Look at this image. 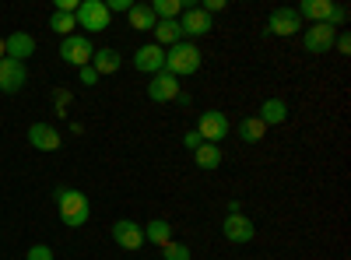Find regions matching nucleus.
<instances>
[{
    "mask_svg": "<svg viewBox=\"0 0 351 260\" xmlns=\"http://www.w3.org/2000/svg\"><path fill=\"white\" fill-rule=\"evenodd\" d=\"M56 197V211H60V222L67 228H81L88 225V218H92V204H88V197L74 187H60L53 193Z\"/></svg>",
    "mask_w": 351,
    "mask_h": 260,
    "instance_id": "obj_1",
    "label": "nucleus"
},
{
    "mask_svg": "<svg viewBox=\"0 0 351 260\" xmlns=\"http://www.w3.org/2000/svg\"><path fill=\"white\" fill-rule=\"evenodd\" d=\"M200 64H204V53L193 43H186V39L176 43L172 49H165V71L172 78H190V74L200 71Z\"/></svg>",
    "mask_w": 351,
    "mask_h": 260,
    "instance_id": "obj_2",
    "label": "nucleus"
},
{
    "mask_svg": "<svg viewBox=\"0 0 351 260\" xmlns=\"http://www.w3.org/2000/svg\"><path fill=\"white\" fill-rule=\"evenodd\" d=\"M74 18H77V28H84L88 36L106 32V28L112 25V14H109V8H106V0H81Z\"/></svg>",
    "mask_w": 351,
    "mask_h": 260,
    "instance_id": "obj_3",
    "label": "nucleus"
},
{
    "mask_svg": "<svg viewBox=\"0 0 351 260\" xmlns=\"http://www.w3.org/2000/svg\"><path fill=\"white\" fill-rule=\"evenodd\" d=\"M193 130L204 137V144H221L228 137L232 123H228V117H225L221 109H208V113H200V120H197Z\"/></svg>",
    "mask_w": 351,
    "mask_h": 260,
    "instance_id": "obj_4",
    "label": "nucleus"
},
{
    "mask_svg": "<svg viewBox=\"0 0 351 260\" xmlns=\"http://www.w3.org/2000/svg\"><path fill=\"white\" fill-rule=\"evenodd\" d=\"M334 39H337V28H334V25H327V21L309 25L306 32H302V46H306V53H313V56L330 53V49H334Z\"/></svg>",
    "mask_w": 351,
    "mask_h": 260,
    "instance_id": "obj_5",
    "label": "nucleus"
},
{
    "mask_svg": "<svg viewBox=\"0 0 351 260\" xmlns=\"http://www.w3.org/2000/svg\"><path fill=\"white\" fill-rule=\"evenodd\" d=\"M92 53H95V43L88 36H77V32L60 43V56L71 67H88V64H92Z\"/></svg>",
    "mask_w": 351,
    "mask_h": 260,
    "instance_id": "obj_6",
    "label": "nucleus"
},
{
    "mask_svg": "<svg viewBox=\"0 0 351 260\" xmlns=\"http://www.w3.org/2000/svg\"><path fill=\"white\" fill-rule=\"evenodd\" d=\"M180 28H183V39L193 43V39H200V36L211 32V28H215V18H211L208 11H200V8H183Z\"/></svg>",
    "mask_w": 351,
    "mask_h": 260,
    "instance_id": "obj_7",
    "label": "nucleus"
},
{
    "mask_svg": "<svg viewBox=\"0 0 351 260\" xmlns=\"http://www.w3.org/2000/svg\"><path fill=\"white\" fill-rule=\"evenodd\" d=\"M267 32H271V36H281V39L302 32V18H299V11H295V8H274L271 18H267Z\"/></svg>",
    "mask_w": 351,
    "mask_h": 260,
    "instance_id": "obj_8",
    "label": "nucleus"
},
{
    "mask_svg": "<svg viewBox=\"0 0 351 260\" xmlns=\"http://www.w3.org/2000/svg\"><path fill=\"white\" fill-rule=\"evenodd\" d=\"M112 239H116V246L137 253L144 246V225H137L134 218H116L112 222Z\"/></svg>",
    "mask_w": 351,
    "mask_h": 260,
    "instance_id": "obj_9",
    "label": "nucleus"
},
{
    "mask_svg": "<svg viewBox=\"0 0 351 260\" xmlns=\"http://www.w3.org/2000/svg\"><path fill=\"white\" fill-rule=\"evenodd\" d=\"M134 71H141V74H158V71H165V49L162 46H155V43H144V46H137L134 49Z\"/></svg>",
    "mask_w": 351,
    "mask_h": 260,
    "instance_id": "obj_10",
    "label": "nucleus"
},
{
    "mask_svg": "<svg viewBox=\"0 0 351 260\" xmlns=\"http://www.w3.org/2000/svg\"><path fill=\"white\" fill-rule=\"evenodd\" d=\"M180 92H183L180 78H172L169 71H158L148 81V99L152 102H176V95H180Z\"/></svg>",
    "mask_w": 351,
    "mask_h": 260,
    "instance_id": "obj_11",
    "label": "nucleus"
},
{
    "mask_svg": "<svg viewBox=\"0 0 351 260\" xmlns=\"http://www.w3.org/2000/svg\"><path fill=\"white\" fill-rule=\"evenodd\" d=\"M221 236L228 239V243H250L253 236H256V225H253V218L250 215H225V222H221Z\"/></svg>",
    "mask_w": 351,
    "mask_h": 260,
    "instance_id": "obj_12",
    "label": "nucleus"
},
{
    "mask_svg": "<svg viewBox=\"0 0 351 260\" xmlns=\"http://www.w3.org/2000/svg\"><path fill=\"white\" fill-rule=\"evenodd\" d=\"M25 81H28V71H25V64H18V60H0V92L4 95H18L21 88H25Z\"/></svg>",
    "mask_w": 351,
    "mask_h": 260,
    "instance_id": "obj_13",
    "label": "nucleus"
},
{
    "mask_svg": "<svg viewBox=\"0 0 351 260\" xmlns=\"http://www.w3.org/2000/svg\"><path fill=\"white\" fill-rule=\"evenodd\" d=\"M28 144H32L36 152H60V130L49 127V123H32L28 127Z\"/></svg>",
    "mask_w": 351,
    "mask_h": 260,
    "instance_id": "obj_14",
    "label": "nucleus"
},
{
    "mask_svg": "<svg viewBox=\"0 0 351 260\" xmlns=\"http://www.w3.org/2000/svg\"><path fill=\"white\" fill-rule=\"evenodd\" d=\"M32 53H36V39L28 36V32L4 36V56H8V60H18V64H25Z\"/></svg>",
    "mask_w": 351,
    "mask_h": 260,
    "instance_id": "obj_15",
    "label": "nucleus"
},
{
    "mask_svg": "<svg viewBox=\"0 0 351 260\" xmlns=\"http://www.w3.org/2000/svg\"><path fill=\"white\" fill-rule=\"evenodd\" d=\"M88 67H92L99 78H106V74H116V71L123 67V56H120V49L102 46V49H95V53H92V64H88Z\"/></svg>",
    "mask_w": 351,
    "mask_h": 260,
    "instance_id": "obj_16",
    "label": "nucleus"
},
{
    "mask_svg": "<svg viewBox=\"0 0 351 260\" xmlns=\"http://www.w3.org/2000/svg\"><path fill=\"white\" fill-rule=\"evenodd\" d=\"M256 117H260L263 127H278V123L288 120V102H285V99H263V106H260Z\"/></svg>",
    "mask_w": 351,
    "mask_h": 260,
    "instance_id": "obj_17",
    "label": "nucleus"
},
{
    "mask_svg": "<svg viewBox=\"0 0 351 260\" xmlns=\"http://www.w3.org/2000/svg\"><path fill=\"white\" fill-rule=\"evenodd\" d=\"M299 18H309L313 25L327 21L330 25V14H334V0H302V8H295Z\"/></svg>",
    "mask_w": 351,
    "mask_h": 260,
    "instance_id": "obj_18",
    "label": "nucleus"
},
{
    "mask_svg": "<svg viewBox=\"0 0 351 260\" xmlns=\"http://www.w3.org/2000/svg\"><path fill=\"white\" fill-rule=\"evenodd\" d=\"M127 21H130L134 32H152V28L158 25V18H155L152 4H134V8L127 11Z\"/></svg>",
    "mask_w": 351,
    "mask_h": 260,
    "instance_id": "obj_19",
    "label": "nucleus"
},
{
    "mask_svg": "<svg viewBox=\"0 0 351 260\" xmlns=\"http://www.w3.org/2000/svg\"><path fill=\"white\" fill-rule=\"evenodd\" d=\"M152 32H155V46H162V49H172L176 43H183V28H180V21H158Z\"/></svg>",
    "mask_w": 351,
    "mask_h": 260,
    "instance_id": "obj_20",
    "label": "nucleus"
},
{
    "mask_svg": "<svg viewBox=\"0 0 351 260\" xmlns=\"http://www.w3.org/2000/svg\"><path fill=\"white\" fill-rule=\"evenodd\" d=\"M144 243H155L162 250L165 243H172V225L165 218H152L148 225H144Z\"/></svg>",
    "mask_w": 351,
    "mask_h": 260,
    "instance_id": "obj_21",
    "label": "nucleus"
},
{
    "mask_svg": "<svg viewBox=\"0 0 351 260\" xmlns=\"http://www.w3.org/2000/svg\"><path fill=\"white\" fill-rule=\"evenodd\" d=\"M193 162H197V169H218L221 165V144H200L193 152Z\"/></svg>",
    "mask_w": 351,
    "mask_h": 260,
    "instance_id": "obj_22",
    "label": "nucleus"
},
{
    "mask_svg": "<svg viewBox=\"0 0 351 260\" xmlns=\"http://www.w3.org/2000/svg\"><path fill=\"white\" fill-rule=\"evenodd\" d=\"M183 8H186L183 0H155V4H152V11H155L158 21H180Z\"/></svg>",
    "mask_w": 351,
    "mask_h": 260,
    "instance_id": "obj_23",
    "label": "nucleus"
},
{
    "mask_svg": "<svg viewBox=\"0 0 351 260\" xmlns=\"http://www.w3.org/2000/svg\"><path fill=\"white\" fill-rule=\"evenodd\" d=\"M236 134L246 141V144H256V141H263V134H267V127L260 123V117H246L239 127H236Z\"/></svg>",
    "mask_w": 351,
    "mask_h": 260,
    "instance_id": "obj_24",
    "label": "nucleus"
},
{
    "mask_svg": "<svg viewBox=\"0 0 351 260\" xmlns=\"http://www.w3.org/2000/svg\"><path fill=\"white\" fill-rule=\"evenodd\" d=\"M49 28H53L56 36H64V39H67V36H74L77 18H74V14H67V11H53V14H49Z\"/></svg>",
    "mask_w": 351,
    "mask_h": 260,
    "instance_id": "obj_25",
    "label": "nucleus"
},
{
    "mask_svg": "<svg viewBox=\"0 0 351 260\" xmlns=\"http://www.w3.org/2000/svg\"><path fill=\"white\" fill-rule=\"evenodd\" d=\"M162 260H190V246L186 243H165L162 246Z\"/></svg>",
    "mask_w": 351,
    "mask_h": 260,
    "instance_id": "obj_26",
    "label": "nucleus"
},
{
    "mask_svg": "<svg viewBox=\"0 0 351 260\" xmlns=\"http://www.w3.org/2000/svg\"><path fill=\"white\" fill-rule=\"evenodd\" d=\"M25 260H56V253H53V250H49L46 243H36L32 250L25 253Z\"/></svg>",
    "mask_w": 351,
    "mask_h": 260,
    "instance_id": "obj_27",
    "label": "nucleus"
},
{
    "mask_svg": "<svg viewBox=\"0 0 351 260\" xmlns=\"http://www.w3.org/2000/svg\"><path fill=\"white\" fill-rule=\"evenodd\" d=\"M225 8H228V0H204V4H200V11H208L211 18H215V14H221Z\"/></svg>",
    "mask_w": 351,
    "mask_h": 260,
    "instance_id": "obj_28",
    "label": "nucleus"
},
{
    "mask_svg": "<svg viewBox=\"0 0 351 260\" xmlns=\"http://www.w3.org/2000/svg\"><path fill=\"white\" fill-rule=\"evenodd\" d=\"M200 144H204V137H200L197 130H186V134H183V148H186V152H197Z\"/></svg>",
    "mask_w": 351,
    "mask_h": 260,
    "instance_id": "obj_29",
    "label": "nucleus"
},
{
    "mask_svg": "<svg viewBox=\"0 0 351 260\" xmlns=\"http://www.w3.org/2000/svg\"><path fill=\"white\" fill-rule=\"evenodd\" d=\"M56 113H60V117H67V102H71V92L67 88H56Z\"/></svg>",
    "mask_w": 351,
    "mask_h": 260,
    "instance_id": "obj_30",
    "label": "nucleus"
},
{
    "mask_svg": "<svg viewBox=\"0 0 351 260\" xmlns=\"http://www.w3.org/2000/svg\"><path fill=\"white\" fill-rule=\"evenodd\" d=\"M77 81H81V84H88V88H92V84H99V74H95L92 67H77Z\"/></svg>",
    "mask_w": 351,
    "mask_h": 260,
    "instance_id": "obj_31",
    "label": "nucleus"
},
{
    "mask_svg": "<svg viewBox=\"0 0 351 260\" xmlns=\"http://www.w3.org/2000/svg\"><path fill=\"white\" fill-rule=\"evenodd\" d=\"M344 21H348V8H344V4H334V14H330V25H334V28H341Z\"/></svg>",
    "mask_w": 351,
    "mask_h": 260,
    "instance_id": "obj_32",
    "label": "nucleus"
},
{
    "mask_svg": "<svg viewBox=\"0 0 351 260\" xmlns=\"http://www.w3.org/2000/svg\"><path fill=\"white\" fill-rule=\"evenodd\" d=\"M334 49L348 56V53H351V36H348V32H337V39H334Z\"/></svg>",
    "mask_w": 351,
    "mask_h": 260,
    "instance_id": "obj_33",
    "label": "nucleus"
},
{
    "mask_svg": "<svg viewBox=\"0 0 351 260\" xmlns=\"http://www.w3.org/2000/svg\"><path fill=\"white\" fill-rule=\"evenodd\" d=\"M106 8H109V14H116V11H123V14H127V11H130L134 4H130V0H109Z\"/></svg>",
    "mask_w": 351,
    "mask_h": 260,
    "instance_id": "obj_34",
    "label": "nucleus"
},
{
    "mask_svg": "<svg viewBox=\"0 0 351 260\" xmlns=\"http://www.w3.org/2000/svg\"><path fill=\"white\" fill-rule=\"evenodd\" d=\"M228 215H243V204H239V200H228Z\"/></svg>",
    "mask_w": 351,
    "mask_h": 260,
    "instance_id": "obj_35",
    "label": "nucleus"
},
{
    "mask_svg": "<svg viewBox=\"0 0 351 260\" xmlns=\"http://www.w3.org/2000/svg\"><path fill=\"white\" fill-rule=\"evenodd\" d=\"M0 60H4V36H0Z\"/></svg>",
    "mask_w": 351,
    "mask_h": 260,
    "instance_id": "obj_36",
    "label": "nucleus"
}]
</instances>
